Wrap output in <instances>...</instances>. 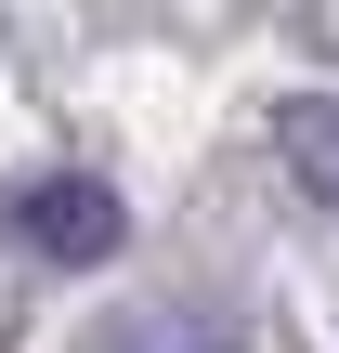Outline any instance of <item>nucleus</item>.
I'll return each instance as SVG.
<instances>
[{"mask_svg": "<svg viewBox=\"0 0 339 353\" xmlns=\"http://www.w3.org/2000/svg\"><path fill=\"white\" fill-rule=\"evenodd\" d=\"M105 353H235V327H222V314H170V301H144V314L105 327Z\"/></svg>", "mask_w": 339, "mask_h": 353, "instance_id": "nucleus-3", "label": "nucleus"}, {"mask_svg": "<svg viewBox=\"0 0 339 353\" xmlns=\"http://www.w3.org/2000/svg\"><path fill=\"white\" fill-rule=\"evenodd\" d=\"M118 236H131V210H118L105 170H26V183H13V249H39V262H105Z\"/></svg>", "mask_w": 339, "mask_h": 353, "instance_id": "nucleus-1", "label": "nucleus"}, {"mask_svg": "<svg viewBox=\"0 0 339 353\" xmlns=\"http://www.w3.org/2000/svg\"><path fill=\"white\" fill-rule=\"evenodd\" d=\"M274 157L339 210V92H287V105H274Z\"/></svg>", "mask_w": 339, "mask_h": 353, "instance_id": "nucleus-2", "label": "nucleus"}]
</instances>
